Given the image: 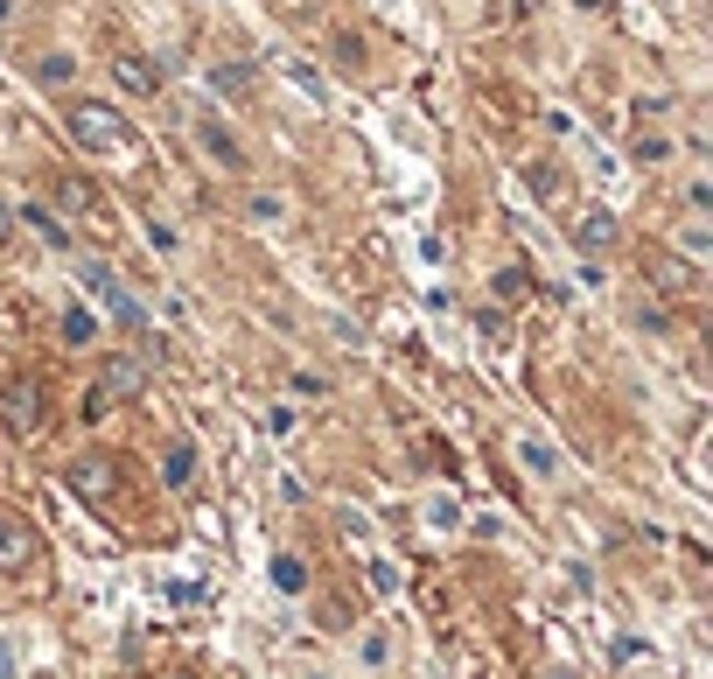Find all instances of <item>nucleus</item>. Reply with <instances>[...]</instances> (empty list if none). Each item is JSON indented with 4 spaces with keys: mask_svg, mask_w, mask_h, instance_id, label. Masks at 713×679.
I'll return each instance as SVG.
<instances>
[{
    "mask_svg": "<svg viewBox=\"0 0 713 679\" xmlns=\"http://www.w3.org/2000/svg\"><path fill=\"white\" fill-rule=\"evenodd\" d=\"M64 120H70V134L85 141V147H99V155H133V126H126L112 105H99V99H77V105L64 112Z\"/></svg>",
    "mask_w": 713,
    "mask_h": 679,
    "instance_id": "1",
    "label": "nucleus"
},
{
    "mask_svg": "<svg viewBox=\"0 0 713 679\" xmlns=\"http://www.w3.org/2000/svg\"><path fill=\"white\" fill-rule=\"evenodd\" d=\"M644 274H650V288H692V267H686V259H671V253H665V259L650 253Z\"/></svg>",
    "mask_w": 713,
    "mask_h": 679,
    "instance_id": "12",
    "label": "nucleus"
},
{
    "mask_svg": "<svg viewBox=\"0 0 713 679\" xmlns=\"http://www.w3.org/2000/svg\"><path fill=\"white\" fill-rule=\"evenodd\" d=\"M573 8H588V14H609V8H615V0H573Z\"/></svg>",
    "mask_w": 713,
    "mask_h": 679,
    "instance_id": "25",
    "label": "nucleus"
},
{
    "mask_svg": "<svg viewBox=\"0 0 713 679\" xmlns=\"http://www.w3.org/2000/svg\"><path fill=\"white\" fill-rule=\"evenodd\" d=\"M91 336H99V315H91L85 301H70L64 309V344H91Z\"/></svg>",
    "mask_w": 713,
    "mask_h": 679,
    "instance_id": "14",
    "label": "nucleus"
},
{
    "mask_svg": "<svg viewBox=\"0 0 713 679\" xmlns=\"http://www.w3.org/2000/svg\"><path fill=\"white\" fill-rule=\"evenodd\" d=\"M112 78H120V91H133V99H154V91H161V64L141 56V49H120L112 56Z\"/></svg>",
    "mask_w": 713,
    "mask_h": 679,
    "instance_id": "4",
    "label": "nucleus"
},
{
    "mask_svg": "<svg viewBox=\"0 0 713 679\" xmlns=\"http://www.w3.org/2000/svg\"><path fill=\"white\" fill-rule=\"evenodd\" d=\"M29 560H35V533L14 512H0V575H29Z\"/></svg>",
    "mask_w": 713,
    "mask_h": 679,
    "instance_id": "6",
    "label": "nucleus"
},
{
    "mask_svg": "<svg viewBox=\"0 0 713 679\" xmlns=\"http://www.w3.org/2000/svg\"><path fill=\"white\" fill-rule=\"evenodd\" d=\"M197 141H203V155L218 162V168H245V147L231 141V126H218V120H197Z\"/></svg>",
    "mask_w": 713,
    "mask_h": 679,
    "instance_id": "9",
    "label": "nucleus"
},
{
    "mask_svg": "<svg viewBox=\"0 0 713 679\" xmlns=\"http://www.w3.org/2000/svg\"><path fill=\"white\" fill-rule=\"evenodd\" d=\"M532 190H538V197H553V190H560V176H553L546 162H532Z\"/></svg>",
    "mask_w": 713,
    "mask_h": 679,
    "instance_id": "22",
    "label": "nucleus"
},
{
    "mask_svg": "<svg viewBox=\"0 0 713 679\" xmlns=\"http://www.w3.org/2000/svg\"><path fill=\"white\" fill-rule=\"evenodd\" d=\"M0 421H8L14 442H29L35 427H43V386L35 379H8L0 386Z\"/></svg>",
    "mask_w": 713,
    "mask_h": 679,
    "instance_id": "2",
    "label": "nucleus"
},
{
    "mask_svg": "<svg viewBox=\"0 0 713 679\" xmlns=\"http://www.w3.org/2000/svg\"><path fill=\"white\" fill-rule=\"evenodd\" d=\"M573 245H581V253H609L615 245V218L609 211H581L573 218Z\"/></svg>",
    "mask_w": 713,
    "mask_h": 679,
    "instance_id": "10",
    "label": "nucleus"
},
{
    "mask_svg": "<svg viewBox=\"0 0 713 679\" xmlns=\"http://www.w3.org/2000/svg\"><path fill=\"white\" fill-rule=\"evenodd\" d=\"M70 490L85 504H105L112 490H120V463H105V456H85V463H70Z\"/></svg>",
    "mask_w": 713,
    "mask_h": 679,
    "instance_id": "3",
    "label": "nucleus"
},
{
    "mask_svg": "<svg viewBox=\"0 0 713 679\" xmlns=\"http://www.w3.org/2000/svg\"><path fill=\"white\" fill-rule=\"evenodd\" d=\"M274 581H280L287 595H294V589H308V568H301V560H287V554H280V560H274Z\"/></svg>",
    "mask_w": 713,
    "mask_h": 679,
    "instance_id": "16",
    "label": "nucleus"
},
{
    "mask_svg": "<svg viewBox=\"0 0 713 679\" xmlns=\"http://www.w3.org/2000/svg\"><path fill=\"white\" fill-rule=\"evenodd\" d=\"M210 85H218L224 99H245V91H253V64H218V70H210Z\"/></svg>",
    "mask_w": 713,
    "mask_h": 679,
    "instance_id": "13",
    "label": "nucleus"
},
{
    "mask_svg": "<svg viewBox=\"0 0 713 679\" xmlns=\"http://www.w3.org/2000/svg\"><path fill=\"white\" fill-rule=\"evenodd\" d=\"M70 70H77L70 56H43V85H70Z\"/></svg>",
    "mask_w": 713,
    "mask_h": 679,
    "instance_id": "20",
    "label": "nucleus"
},
{
    "mask_svg": "<svg viewBox=\"0 0 713 679\" xmlns=\"http://www.w3.org/2000/svg\"><path fill=\"white\" fill-rule=\"evenodd\" d=\"M85 280H91V288H99V301H105V309H112V315H120V323H126L133 336H141V330H147V309H141V301H133V294H126V288H120V280H112V274H105V267H85Z\"/></svg>",
    "mask_w": 713,
    "mask_h": 679,
    "instance_id": "5",
    "label": "nucleus"
},
{
    "mask_svg": "<svg viewBox=\"0 0 713 679\" xmlns=\"http://www.w3.org/2000/svg\"><path fill=\"white\" fill-rule=\"evenodd\" d=\"M630 155H637V162H665V155H671V141H665V134H644L637 147H630Z\"/></svg>",
    "mask_w": 713,
    "mask_h": 679,
    "instance_id": "19",
    "label": "nucleus"
},
{
    "mask_svg": "<svg viewBox=\"0 0 713 679\" xmlns=\"http://www.w3.org/2000/svg\"><path fill=\"white\" fill-rule=\"evenodd\" d=\"M141 386H147L141 357H105V365H99V392H105V400H141Z\"/></svg>",
    "mask_w": 713,
    "mask_h": 679,
    "instance_id": "7",
    "label": "nucleus"
},
{
    "mask_svg": "<svg viewBox=\"0 0 713 679\" xmlns=\"http://www.w3.org/2000/svg\"><path fill=\"white\" fill-rule=\"evenodd\" d=\"M525 288H532V274H525V267H504V274H497V294H504V301H517Z\"/></svg>",
    "mask_w": 713,
    "mask_h": 679,
    "instance_id": "17",
    "label": "nucleus"
},
{
    "mask_svg": "<svg viewBox=\"0 0 713 679\" xmlns=\"http://www.w3.org/2000/svg\"><path fill=\"white\" fill-rule=\"evenodd\" d=\"M56 211H70V218H99V211H105L99 182L77 176V168H70V176H56Z\"/></svg>",
    "mask_w": 713,
    "mask_h": 679,
    "instance_id": "8",
    "label": "nucleus"
},
{
    "mask_svg": "<svg viewBox=\"0 0 713 679\" xmlns=\"http://www.w3.org/2000/svg\"><path fill=\"white\" fill-rule=\"evenodd\" d=\"M245 211H253L259 224H280V197H253V203H245Z\"/></svg>",
    "mask_w": 713,
    "mask_h": 679,
    "instance_id": "21",
    "label": "nucleus"
},
{
    "mask_svg": "<svg viewBox=\"0 0 713 679\" xmlns=\"http://www.w3.org/2000/svg\"><path fill=\"white\" fill-rule=\"evenodd\" d=\"M22 224H35V238H43V245H56V253L70 245V224L56 218V211H43V203H29V211H22Z\"/></svg>",
    "mask_w": 713,
    "mask_h": 679,
    "instance_id": "11",
    "label": "nucleus"
},
{
    "mask_svg": "<svg viewBox=\"0 0 713 679\" xmlns=\"http://www.w3.org/2000/svg\"><path fill=\"white\" fill-rule=\"evenodd\" d=\"M364 666H385V631H364Z\"/></svg>",
    "mask_w": 713,
    "mask_h": 679,
    "instance_id": "23",
    "label": "nucleus"
},
{
    "mask_svg": "<svg viewBox=\"0 0 713 679\" xmlns=\"http://www.w3.org/2000/svg\"><path fill=\"white\" fill-rule=\"evenodd\" d=\"M161 477H168V483H189V477H197V448L176 442V448H168V469H161Z\"/></svg>",
    "mask_w": 713,
    "mask_h": 679,
    "instance_id": "15",
    "label": "nucleus"
},
{
    "mask_svg": "<svg viewBox=\"0 0 713 679\" xmlns=\"http://www.w3.org/2000/svg\"><path fill=\"white\" fill-rule=\"evenodd\" d=\"M0 238H14V211H8V203H0Z\"/></svg>",
    "mask_w": 713,
    "mask_h": 679,
    "instance_id": "26",
    "label": "nucleus"
},
{
    "mask_svg": "<svg viewBox=\"0 0 713 679\" xmlns=\"http://www.w3.org/2000/svg\"><path fill=\"white\" fill-rule=\"evenodd\" d=\"M336 56H343V64L357 70V64H364V43H357V35H336Z\"/></svg>",
    "mask_w": 713,
    "mask_h": 679,
    "instance_id": "24",
    "label": "nucleus"
},
{
    "mask_svg": "<svg viewBox=\"0 0 713 679\" xmlns=\"http://www.w3.org/2000/svg\"><path fill=\"white\" fill-rule=\"evenodd\" d=\"M280 8H301V0H280Z\"/></svg>",
    "mask_w": 713,
    "mask_h": 679,
    "instance_id": "27",
    "label": "nucleus"
},
{
    "mask_svg": "<svg viewBox=\"0 0 713 679\" xmlns=\"http://www.w3.org/2000/svg\"><path fill=\"white\" fill-rule=\"evenodd\" d=\"M517 463H525V469H546V477H553V448H538V442H517Z\"/></svg>",
    "mask_w": 713,
    "mask_h": 679,
    "instance_id": "18",
    "label": "nucleus"
}]
</instances>
